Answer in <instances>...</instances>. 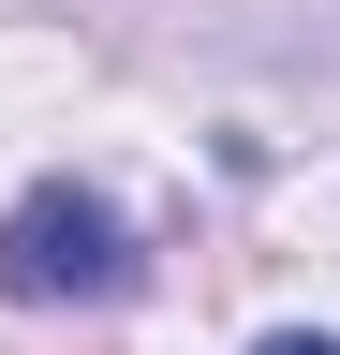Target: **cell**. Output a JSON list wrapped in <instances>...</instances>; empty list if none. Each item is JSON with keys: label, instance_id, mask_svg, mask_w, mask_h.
<instances>
[{"label": "cell", "instance_id": "1", "mask_svg": "<svg viewBox=\"0 0 340 355\" xmlns=\"http://www.w3.org/2000/svg\"><path fill=\"white\" fill-rule=\"evenodd\" d=\"M0 296L15 311H74V296H134V222L89 178H30L0 207Z\"/></svg>", "mask_w": 340, "mask_h": 355}, {"label": "cell", "instance_id": "2", "mask_svg": "<svg viewBox=\"0 0 340 355\" xmlns=\"http://www.w3.org/2000/svg\"><path fill=\"white\" fill-rule=\"evenodd\" d=\"M251 355H340L325 326H267V340H251Z\"/></svg>", "mask_w": 340, "mask_h": 355}]
</instances>
